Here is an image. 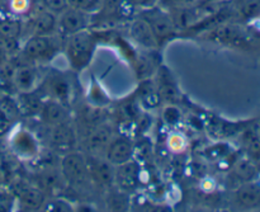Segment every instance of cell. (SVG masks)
<instances>
[{
  "label": "cell",
  "mask_w": 260,
  "mask_h": 212,
  "mask_svg": "<svg viewBox=\"0 0 260 212\" xmlns=\"http://www.w3.org/2000/svg\"><path fill=\"white\" fill-rule=\"evenodd\" d=\"M132 4V7H141L145 9H149V8L155 7L160 0H128Z\"/></svg>",
  "instance_id": "obj_36"
},
{
  "label": "cell",
  "mask_w": 260,
  "mask_h": 212,
  "mask_svg": "<svg viewBox=\"0 0 260 212\" xmlns=\"http://www.w3.org/2000/svg\"><path fill=\"white\" fill-rule=\"evenodd\" d=\"M45 202V193L37 188H25L19 193V206L23 210H41Z\"/></svg>",
  "instance_id": "obj_20"
},
{
  "label": "cell",
  "mask_w": 260,
  "mask_h": 212,
  "mask_svg": "<svg viewBox=\"0 0 260 212\" xmlns=\"http://www.w3.org/2000/svg\"><path fill=\"white\" fill-rule=\"evenodd\" d=\"M41 210L46 212H69L73 211V207L70 203L63 200H48Z\"/></svg>",
  "instance_id": "obj_28"
},
{
  "label": "cell",
  "mask_w": 260,
  "mask_h": 212,
  "mask_svg": "<svg viewBox=\"0 0 260 212\" xmlns=\"http://www.w3.org/2000/svg\"><path fill=\"white\" fill-rule=\"evenodd\" d=\"M68 4L70 8H75L91 14L101 9L102 0H68Z\"/></svg>",
  "instance_id": "obj_26"
},
{
  "label": "cell",
  "mask_w": 260,
  "mask_h": 212,
  "mask_svg": "<svg viewBox=\"0 0 260 212\" xmlns=\"http://www.w3.org/2000/svg\"><path fill=\"white\" fill-rule=\"evenodd\" d=\"M89 168V174L102 186L109 187L114 182L113 165L108 160H102L98 157H91L86 160Z\"/></svg>",
  "instance_id": "obj_11"
},
{
  "label": "cell",
  "mask_w": 260,
  "mask_h": 212,
  "mask_svg": "<svg viewBox=\"0 0 260 212\" xmlns=\"http://www.w3.org/2000/svg\"><path fill=\"white\" fill-rule=\"evenodd\" d=\"M13 124V118L7 113L5 111H3L0 108V136H3L4 134H7L9 131L10 126Z\"/></svg>",
  "instance_id": "obj_35"
},
{
  "label": "cell",
  "mask_w": 260,
  "mask_h": 212,
  "mask_svg": "<svg viewBox=\"0 0 260 212\" xmlns=\"http://www.w3.org/2000/svg\"><path fill=\"white\" fill-rule=\"evenodd\" d=\"M23 23L19 17L0 18V41H15L20 36Z\"/></svg>",
  "instance_id": "obj_21"
},
{
  "label": "cell",
  "mask_w": 260,
  "mask_h": 212,
  "mask_svg": "<svg viewBox=\"0 0 260 212\" xmlns=\"http://www.w3.org/2000/svg\"><path fill=\"white\" fill-rule=\"evenodd\" d=\"M142 17L149 22L157 42H164L168 38L174 36L177 27H175L170 13L167 10L161 9V8L151 7L146 9Z\"/></svg>",
  "instance_id": "obj_3"
},
{
  "label": "cell",
  "mask_w": 260,
  "mask_h": 212,
  "mask_svg": "<svg viewBox=\"0 0 260 212\" xmlns=\"http://www.w3.org/2000/svg\"><path fill=\"white\" fill-rule=\"evenodd\" d=\"M112 141V131L106 125L95 126L86 134L84 140V149L91 157H99L107 152Z\"/></svg>",
  "instance_id": "obj_6"
},
{
  "label": "cell",
  "mask_w": 260,
  "mask_h": 212,
  "mask_svg": "<svg viewBox=\"0 0 260 212\" xmlns=\"http://www.w3.org/2000/svg\"><path fill=\"white\" fill-rule=\"evenodd\" d=\"M90 99L91 102H93V104H95V106L98 107L103 106V104H107V102H108V97H107V94L104 93V92L101 89V86L96 85L95 83H93V85H91Z\"/></svg>",
  "instance_id": "obj_30"
},
{
  "label": "cell",
  "mask_w": 260,
  "mask_h": 212,
  "mask_svg": "<svg viewBox=\"0 0 260 212\" xmlns=\"http://www.w3.org/2000/svg\"><path fill=\"white\" fill-rule=\"evenodd\" d=\"M167 146L169 152L174 153V154H180L187 147V140H185V137L182 134L174 132V134H170L168 136Z\"/></svg>",
  "instance_id": "obj_27"
},
{
  "label": "cell",
  "mask_w": 260,
  "mask_h": 212,
  "mask_svg": "<svg viewBox=\"0 0 260 212\" xmlns=\"http://www.w3.org/2000/svg\"><path fill=\"white\" fill-rule=\"evenodd\" d=\"M94 47H95V40L86 31L71 35L68 43V50H66L70 65L75 70H83L90 63Z\"/></svg>",
  "instance_id": "obj_1"
},
{
  "label": "cell",
  "mask_w": 260,
  "mask_h": 212,
  "mask_svg": "<svg viewBox=\"0 0 260 212\" xmlns=\"http://www.w3.org/2000/svg\"><path fill=\"white\" fill-rule=\"evenodd\" d=\"M180 118V112L178 111L175 107L170 106L164 109V119L167 121L168 125H174L179 121Z\"/></svg>",
  "instance_id": "obj_34"
},
{
  "label": "cell",
  "mask_w": 260,
  "mask_h": 212,
  "mask_svg": "<svg viewBox=\"0 0 260 212\" xmlns=\"http://www.w3.org/2000/svg\"><path fill=\"white\" fill-rule=\"evenodd\" d=\"M37 70L32 66H20L13 71L12 81L20 93L32 92L37 84Z\"/></svg>",
  "instance_id": "obj_16"
},
{
  "label": "cell",
  "mask_w": 260,
  "mask_h": 212,
  "mask_svg": "<svg viewBox=\"0 0 260 212\" xmlns=\"http://www.w3.org/2000/svg\"><path fill=\"white\" fill-rule=\"evenodd\" d=\"M41 118L48 126H57L65 124L68 119V111L58 101H50L43 103L41 108Z\"/></svg>",
  "instance_id": "obj_15"
},
{
  "label": "cell",
  "mask_w": 260,
  "mask_h": 212,
  "mask_svg": "<svg viewBox=\"0 0 260 212\" xmlns=\"http://www.w3.org/2000/svg\"><path fill=\"white\" fill-rule=\"evenodd\" d=\"M211 2H217V3H222V2H226V0H211Z\"/></svg>",
  "instance_id": "obj_40"
},
{
  "label": "cell",
  "mask_w": 260,
  "mask_h": 212,
  "mask_svg": "<svg viewBox=\"0 0 260 212\" xmlns=\"http://www.w3.org/2000/svg\"><path fill=\"white\" fill-rule=\"evenodd\" d=\"M255 164H256V168H258V170H259V173H260V158L258 160H255Z\"/></svg>",
  "instance_id": "obj_39"
},
{
  "label": "cell",
  "mask_w": 260,
  "mask_h": 212,
  "mask_svg": "<svg viewBox=\"0 0 260 212\" xmlns=\"http://www.w3.org/2000/svg\"><path fill=\"white\" fill-rule=\"evenodd\" d=\"M129 33L132 38L140 45L147 48H155L157 46L156 37L150 27L149 22L144 17H140L135 19L129 25Z\"/></svg>",
  "instance_id": "obj_13"
},
{
  "label": "cell",
  "mask_w": 260,
  "mask_h": 212,
  "mask_svg": "<svg viewBox=\"0 0 260 212\" xmlns=\"http://www.w3.org/2000/svg\"><path fill=\"white\" fill-rule=\"evenodd\" d=\"M129 205V201L127 198L126 193L122 192H117V193H112L111 197L108 198V206H111V208L113 210H124L127 206Z\"/></svg>",
  "instance_id": "obj_29"
},
{
  "label": "cell",
  "mask_w": 260,
  "mask_h": 212,
  "mask_svg": "<svg viewBox=\"0 0 260 212\" xmlns=\"http://www.w3.org/2000/svg\"><path fill=\"white\" fill-rule=\"evenodd\" d=\"M8 9L14 17L29 14L33 10V0H8Z\"/></svg>",
  "instance_id": "obj_25"
},
{
  "label": "cell",
  "mask_w": 260,
  "mask_h": 212,
  "mask_svg": "<svg viewBox=\"0 0 260 212\" xmlns=\"http://www.w3.org/2000/svg\"><path fill=\"white\" fill-rule=\"evenodd\" d=\"M18 108L19 111L25 112L27 114H35L41 112V108L43 106V102L41 101L40 97L35 96L32 92H25V93H20L19 99L17 101Z\"/></svg>",
  "instance_id": "obj_23"
},
{
  "label": "cell",
  "mask_w": 260,
  "mask_h": 212,
  "mask_svg": "<svg viewBox=\"0 0 260 212\" xmlns=\"http://www.w3.org/2000/svg\"><path fill=\"white\" fill-rule=\"evenodd\" d=\"M89 23H90V14L75 8L69 7L57 15V28L68 36L85 31Z\"/></svg>",
  "instance_id": "obj_4"
},
{
  "label": "cell",
  "mask_w": 260,
  "mask_h": 212,
  "mask_svg": "<svg viewBox=\"0 0 260 212\" xmlns=\"http://www.w3.org/2000/svg\"><path fill=\"white\" fill-rule=\"evenodd\" d=\"M27 60H47L55 53V40L50 36H32L22 50Z\"/></svg>",
  "instance_id": "obj_5"
},
{
  "label": "cell",
  "mask_w": 260,
  "mask_h": 212,
  "mask_svg": "<svg viewBox=\"0 0 260 212\" xmlns=\"http://www.w3.org/2000/svg\"><path fill=\"white\" fill-rule=\"evenodd\" d=\"M156 90L159 93L160 98L167 99V101H175L178 98V88L175 84L173 75L167 68H161L157 74Z\"/></svg>",
  "instance_id": "obj_17"
},
{
  "label": "cell",
  "mask_w": 260,
  "mask_h": 212,
  "mask_svg": "<svg viewBox=\"0 0 260 212\" xmlns=\"http://www.w3.org/2000/svg\"><path fill=\"white\" fill-rule=\"evenodd\" d=\"M107 160L112 165H121L131 160L134 154V144L127 137H117L112 140L107 149Z\"/></svg>",
  "instance_id": "obj_9"
},
{
  "label": "cell",
  "mask_w": 260,
  "mask_h": 212,
  "mask_svg": "<svg viewBox=\"0 0 260 212\" xmlns=\"http://www.w3.org/2000/svg\"><path fill=\"white\" fill-rule=\"evenodd\" d=\"M5 178H7V173H5L4 162H3L2 157H0V185L5 182Z\"/></svg>",
  "instance_id": "obj_38"
},
{
  "label": "cell",
  "mask_w": 260,
  "mask_h": 212,
  "mask_svg": "<svg viewBox=\"0 0 260 212\" xmlns=\"http://www.w3.org/2000/svg\"><path fill=\"white\" fill-rule=\"evenodd\" d=\"M234 173L241 182L245 183L255 180L259 174V170L255 163L251 162L250 159H240L234 165Z\"/></svg>",
  "instance_id": "obj_22"
},
{
  "label": "cell",
  "mask_w": 260,
  "mask_h": 212,
  "mask_svg": "<svg viewBox=\"0 0 260 212\" xmlns=\"http://www.w3.org/2000/svg\"><path fill=\"white\" fill-rule=\"evenodd\" d=\"M7 63H8V51L7 48H5V46L0 43V68L4 66Z\"/></svg>",
  "instance_id": "obj_37"
},
{
  "label": "cell",
  "mask_w": 260,
  "mask_h": 212,
  "mask_svg": "<svg viewBox=\"0 0 260 212\" xmlns=\"http://www.w3.org/2000/svg\"><path fill=\"white\" fill-rule=\"evenodd\" d=\"M61 174L71 186L83 187L88 183L90 174L86 159L78 153H69L61 162Z\"/></svg>",
  "instance_id": "obj_2"
},
{
  "label": "cell",
  "mask_w": 260,
  "mask_h": 212,
  "mask_svg": "<svg viewBox=\"0 0 260 212\" xmlns=\"http://www.w3.org/2000/svg\"><path fill=\"white\" fill-rule=\"evenodd\" d=\"M216 40L223 43H231V45H243V43L248 42L246 38V32L239 25L228 24L222 25V27L217 28L215 31Z\"/></svg>",
  "instance_id": "obj_18"
},
{
  "label": "cell",
  "mask_w": 260,
  "mask_h": 212,
  "mask_svg": "<svg viewBox=\"0 0 260 212\" xmlns=\"http://www.w3.org/2000/svg\"><path fill=\"white\" fill-rule=\"evenodd\" d=\"M236 202L244 208L253 210L260 207V185L251 182H245L236 190Z\"/></svg>",
  "instance_id": "obj_14"
},
{
  "label": "cell",
  "mask_w": 260,
  "mask_h": 212,
  "mask_svg": "<svg viewBox=\"0 0 260 212\" xmlns=\"http://www.w3.org/2000/svg\"><path fill=\"white\" fill-rule=\"evenodd\" d=\"M62 182H66V180L63 179L62 174L60 177V175H57V173H48L42 179L43 186L47 188H61Z\"/></svg>",
  "instance_id": "obj_32"
},
{
  "label": "cell",
  "mask_w": 260,
  "mask_h": 212,
  "mask_svg": "<svg viewBox=\"0 0 260 212\" xmlns=\"http://www.w3.org/2000/svg\"><path fill=\"white\" fill-rule=\"evenodd\" d=\"M41 2L46 9L51 10L57 15L69 8L68 0H41Z\"/></svg>",
  "instance_id": "obj_31"
},
{
  "label": "cell",
  "mask_w": 260,
  "mask_h": 212,
  "mask_svg": "<svg viewBox=\"0 0 260 212\" xmlns=\"http://www.w3.org/2000/svg\"><path fill=\"white\" fill-rule=\"evenodd\" d=\"M50 135H48V141L55 149L57 150H70L75 146L76 136L74 130L65 124L57 125V126H51Z\"/></svg>",
  "instance_id": "obj_12"
},
{
  "label": "cell",
  "mask_w": 260,
  "mask_h": 212,
  "mask_svg": "<svg viewBox=\"0 0 260 212\" xmlns=\"http://www.w3.org/2000/svg\"><path fill=\"white\" fill-rule=\"evenodd\" d=\"M33 36H50L57 28V14L45 7L30 17Z\"/></svg>",
  "instance_id": "obj_10"
},
{
  "label": "cell",
  "mask_w": 260,
  "mask_h": 212,
  "mask_svg": "<svg viewBox=\"0 0 260 212\" xmlns=\"http://www.w3.org/2000/svg\"><path fill=\"white\" fill-rule=\"evenodd\" d=\"M114 182L123 192L136 190L140 183V167L135 162L123 163L114 170Z\"/></svg>",
  "instance_id": "obj_8"
},
{
  "label": "cell",
  "mask_w": 260,
  "mask_h": 212,
  "mask_svg": "<svg viewBox=\"0 0 260 212\" xmlns=\"http://www.w3.org/2000/svg\"><path fill=\"white\" fill-rule=\"evenodd\" d=\"M239 14L241 18L253 20L260 17V0H243L239 5Z\"/></svg>",
  "instance_id": "obj_24"
},
{
  "label": "cell",
  "mask_w": 260,
  "mask_h": 212,
  "mask_svg": "<svg viewBox=\"0 0 260 212\" xmlns=\"http://www.w3.org/2000/svg\"><path fill=\"white\" fill-rule=\"evenodd\" d=\"M2 97H3V94H2V93H0V99H2Z\"/></svg>",
  "instance_id": "obj_41"
},
{
  "label": "cell",
  "mask_w": 260,
  "mask_h": 212,
  "mask_svg": "<svg viewBox=\"0 0 260 212\" xmlns=\"http://www.w3.org/2000/svg\"><path fill=\"white\" fill-rule=\"evenodd\" d=\"M47 90L51 96L55 98V101L65 102L70 98L71 85L70 81L62 75L51 76L47 81Z\"/></svg>",
  "instance_id": "obj_19"
},
{
  "label": "cell",
  "mask_w": 260,
  "mask_h": 212,
  "mask_svg": "<svg viewBox=\"0 0 260 212\" xmlns=\"http://www.w3.org/2000/svg\"><path fill=\"white\" fill-rule=\"evenodd\" d=\"M12 152L22 159H32L38 154V144L33 135L25 130H18L10 136Z\"/></svg>",
  "instance_id": "obj_7"
},
{
  "label": "cell",
  "mask_w": 260,
  "mask_h": 212,
  "mask_svg": "<svg viewBox=\"0 0 260 212\" xmlns=\"http://www.w3.org/2000/svg\"><path fill=\"white\" fill-rule=\"evenodd\" d=\"M159 3H162L165 7L169 9H174V8H182V7H190V5L197 4L198 0H160Z\"/></svg>",
  "instance_id": "obj_33"
}]
</instances>
